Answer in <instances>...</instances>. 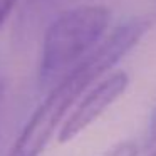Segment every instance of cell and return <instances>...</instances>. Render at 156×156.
I'll return each mask as SVG.
<instances>
[{
    "mask_svg": "<svg viewBox=\"0 0 156 156\" xmlns=\"http://www.w3.org/2000/svg\"><path fill=\"white\" fill-rule=\"evenodd\" d=\"M153 20L154 19L151 15H141L121 24L51 86L47 98L22 129L9 156H41L67 109L96 79L118 64L121 57L148 34L153 27Z\"/></svg>",
    "mask_w": 156,
    "mask_h": 156,
    "instance_id": "6da1fadb",
    "label": "cell"
},
{
    "mask_svg": "<svg viewBox=\"0 0 156 156\" xmlns=\"http://www.w3.org/2000/svg\"><path fill=\"white\" fill-rule=\"evenodd\" d=\"M111 12L102 5H81L57 14L47 24L39 64L42 87L54 86L106 32Z\"/></svg>",
    "mask_w": 156,
    "mask_h": 156,
    "instance_id": "7a4b0ae2",
    "label": "cell"
},
{
    "mask_svg": "<svg viewBox=\"0 0 156 156\" xmlns=\"http://www.w3.org/2000/svg\"><path fill=\"white\" fill-rule=\"evenodd\" d=\"M128 84L129 77L126 72H114L112 76L101 81L76 108L71 118L62 124L59 131V141L67 143L74 139L79 133H82L92 121H96L104 112L106 108H109L126 91Z\"/></svg>",
    "mask_w": 156,
    "mask_h": 156,
    "instance_id": "3957f363",
    "label": "cell"
},
{
    "mask_svg": "<svg viewBox=\"0 0 156 156\" xmlns=\"http://www.w3.org/2000/svg\"><path fill=\"white\" fill-rule=\"evenodd\" d=\"M71 0H25L14 25V44L27 45Z\"/></svg>",
    "mask_w": 156,
    "mask_h": 156,
    "instance_id": "277c9868",
    "label": "cell"
},
{
    "mask_svg": "<svg viewBox=\"0 0 156 156\" xmlns=\"http://www.w3.org/2000/svg\"><path fill=\"white\" fill-rule=\"evenodd\" d=\"M138 154V146L133 141H122L119 144L112 146L109 151H106L104 156H136Z\"/></svg>",
    "mask_w": 156,
    "mask_h": 156,
    "instance_id": "5b68a950",
    "label": "cell"
},
{
    "mask_svg": "<svg viewBox=\"0 0 156 156\" xmlns=\"http://www.w3.org/2000/svg\"><path fill=\"white\" fill-rule=\"evenodd\" d=\"M19 0H0V25L5 22V19L10 15L14 7L17 5Z\"/></svg>",
    "mask_w": 156,
    "mask_h": 156,
    "instance_id": "8992f818",
    "label": "cell"
},
{
    "mask_svg": "<svg viewBox=\"0 0 156 156\" xmlns=\"http://www.w3.org/2000/svg\"><path fill=\"white\" fill-rule=\"evenodd\" d=\"M148 138L151 143H156V109L149 118V128H148Z\"/></svg>",
    "mask_w": 156,
    "mask_h": 156,
    "instance_id": "52a82bcc",
    "label": "cell"
},
{
    "mask_svg": "<svg viewBox=\"0 0 156 156\" xmlns=\"http://www.w3.org/2000/svg\"><path fill=\"white\" fill-rule=\"evenodd\" d=\"M5 87L4 82H0V136H2V122H4V108H5Z\"/></svg>",
    "mask_w": 156,
    "mask_h": 156,
    "instance_id": "ba28073f",
    "label": "cell"
},
{
    "mask_svg": "<svg viewBox=\"0 0 156 156\" xmlns=\"http://www.w3.org/2000/svg\"><path fill=\"white\" fill-rule=\"evenodd\" d=\"M149 156H156V151H154V153H153V154H149Z\"/></svg>",
    "mask_w": 156,
    "mask_h": 156,
    "instance_id": "9c48e42d",
    "label": "cell"
}]
</instances>
